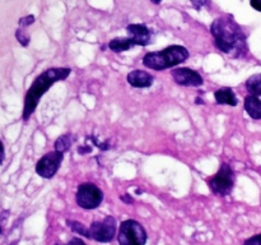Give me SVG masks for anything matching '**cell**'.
<instances>
[{"mask_svg": "<svg viewBox=\"0 0 261 245\" xmlns=\"http://www.w3.org/2000/svg\"><path fill=\"white\" fill-rule=\"evenodd\" d=\"M134 46V42L129 36L127 37H115L109 42V48L114 53H124V51L130 50Z\"/></svg>", "mask_w": 261, "mask_h": 245, "instance_id": "obj_14", "label": "cell"}, {"mask_svg": "<svg viewBox=\"0 0 261 245\" xmlns=\"http://www.w3.org/2000/svg\"><path fill=\"white\" fill-rule=\"evenodd\" d=\"M176 84L182 87H200L204 84V78L199 71L190 68H175L171 71Z\"/></svg>", "mask_w": 261, "mask_h": 245, "instance_id": "obj_9", "label": "cell"}, {"mask_svg": "<svg viewBox=\"0 0 261 245\" xmlns=\"http://www.w3.org/2000/svg\"><path fill=\"white\" fill-rule=\"evenodd\" d=\"M55 245H63V244H59V242H58V244H55Z\"/></svg>", "mask_w": 261, "mask_h": 245, "instance_id": "obj_30", "label": "cell"}, {"mask_svg": "<svg viewBox=\"0 0 261 245\" xmlns=\"http://www.w3.org/2000/svg\"><path fill=\"white\" fill-rule=\"evenodd\" d=\"M117 240L120 245H145L147 232L138 221L126 219L120 225Z\"/></svg>", "mask_w": 261, "mask_h": 245, "instance_id": "obj_5", "label": "cell"}, {"mask_svg": "<svg viewBox=\"0 0 261 245\" xmlns=\"http://www.w3.org/2000/svg\"><path fill=\"white\" fill-rule=\"evenodd\" d=\"M75 201L83 209H94L103 201V191L92 183H83L78 186Z\"/></svg>", "mask_w": 261, "mask_h": 245, "instance_id": "obj_6", "label": "cell"}, {"mask_svg": "<svg viewBox=\"0 0 261 245\" xmlns=\"http://www.w3.org/2000/svg\"><path fill=\"white\" fill-rule=\"evenodd\" d=\"M68 245H87V244L83 241V240L79 239V237H73V239L68 242Z\"/></svg>", "mask_w": 261, "mask_h": 245, "instance_id": "obj_25", "label": "cell"}, {"mask_svg": "<svg viewBox=\"0 0 261 245\" xmlns=\"http://www.w3.org/2000/svg\"><path fill=\"white\" fill-rule=\"evenodd\" d=\"M244 245H261V234L255 235V236L247 239L246 241L244 242Z\"/></svg>", "mask_w": 261, "mask_h": 245, "instance_id": "obj_21", "label": "cell"}, {"mask_svg": "<svg viewBox=\"0 0 261 245\" xmlns=\"http://www.w3.org/2000/svg\"><path fill=\"white\" fill-rule=\"evenodd\" d=\"M126 81L134 88H149L154 82V77L142 69H135L127 74Z\"/></svg>", "mask_w": 261, "mask_h": 245, "instance_id": "obj_11", "label": "cell"}, {"mask_svg": "<svg viewBox=\"0 0 261 245\" xmlns=\"http://www.w3.org/2000/svg\"><path fill=\"white\" fill-rule=\"evenodd\" d=\"M92 147L89 145H79L78 147V153L79 155H86V153H91Z\"/></svg>", "mask_w": 261, "mask_h": 245, "instance_id": "obj_22", "label": "cell"}, {"mask_svg": "<svg viewBox=\"0 0 261 245\" xmlns=\"http://www.w3.org/2000/svg\"><path fill=\"white\" fill-rule=\"evenodd\" d=\"M66 224H68V226L70 227L74 232H76V234H79V235H83V236L91 239V236H89V229H87V227L84 226L82 222L73 221V219H68V221H66Z\"/></svg>", "mask_w": 261, "mask_h": 245, "instance_id": "obj_17", "label": "cell"}, {"mask_svg": "<svg viewBox=\"0 0 261 245\" xmlns=\"http://www.w3.org/2000/svg\"><path fill=\"white\" fill-rule=\"evenodd\" d=\"M75 135H73L71 133H65V134H61L60 137L55 140L54 147H55V151H58V152L65 153L70 150L71 145H73V143L75 142Z\"/></svg>", "mask_w": 261, "mask_h": 245, "instance_id": "obj_15", "label": "cell"}, {"mask_svg": "<svg viewBox=\"0 0 261 245\" xmlns=\"http://www.w3.org/2000/svg\"><path fill=\"white\" fill-rule=\"evenodd\" d=\"M35 20H36L35 15H27V17L20 18V19H19V27L27 28L28 26L33 24V23H35Z\"/></svg>", "mask_w": 261, "mask_h": 245, "instance_id": "obj_19", "label": "cell"}, {"mask_svg": "<svg viewBox=\"0 0 261 245\" xmlns=\"http://www.w3.org/2000/svg\"><path fill=\"white\" fill-rule=\"evenodd\" d=\"M126 32L135 46H148L152 42V31L142 23H133L126 27Z\"/></svg>", "mask_w": 261, "mask_h": 245, "instance_id": "obj_10", "label": "cell"}, {"mask_svg": "<svg viewBox=\"0 0 261 245\" xmlns=\"http://www.w3.org/2000/svg\"><path fill=\"white\" fill-rule=\"evenodd\" d=\"M190 3H191V5L194 7V9L200 10L201 8L208 7L209 3H211V0H190Z\"/></svg>", "mask_w": 261, "mask_h": 245, "instance_id": "obj_20", "label": "cell"}, {"mask_svg": "<svg viewBox=\"0 0 261 245\" xmlns=\"http://www.w3.org/2000/svg\"><path fill=\"white\" fill-rule=\"evenodd\" d=\"M4 158H5V150H4V144H3L2 139H0V165L4 162Z\"/></svg>", "mask_w": 261, "mask_h": 245, "instance_id": "obj_26", "label": "cell"}, {"mask_svg": "<svg viewBox=\"0 0 261 245\" xmlns=\"http://www.w3.org/2000/svg\"><path fill=\"white\" fill-rule=\"evenodd\" d=\"M250 4L257 12H261V0H250Z\"/></svg>", "mask_w": 261, "mask_h": 245, "instance_id": "obj_24", "label": "cell"}, {"mask_svg": "<svg viewBox=\"0 0 261 245\" xmlns=\"http://www.w3.org/2000/svg\"><path fill=\"white\" fill-rule=\"evenodd\" d=\"M15 37H17L18 42H19L22 46H24V47H27V46L30 45L31 37L28 36V33L25 32V28H22V27L18 28V30L15 31Z\"/></svg>", "mask_w": 261, "mask_h": 245, "instance_id": "obj_18", "label": "cell"}, {"mask_svg": "<svg viewBox=\"0 0 261 245\" xmlns=\"http://www.w3.org/2000/svg\"><path fill=\"white\" fill-rule=\"evenodd\" d=\"M214 99L217 104L219 105H228V106H237L239 105V99L231 87H221L214 92Z\"/></svg>", "mask_w": 261, "mask_h": 245, "instance_id": "obj_12", "label": "cell"}, {"mask_svg": "<svg viewBox=\"0 0 261 245\" xmlns=\"http://www.w3.org/2000/svg\"><path fill=\"white\" fill-rule=\"evenodd\" d=\"M116 235V219L112 216L105 217L102 221H94L89 226V236L98 242H110Z\"/></svg>", "mask_w": 261, "mask_h": 245, "instance_id": "obj_8", "label": "cell"}, {"mask_svg": "<svg viewBox=\"0 0 261 245\" xmlns=\"http://www.w3.org/2000/svg\"><path fill=\"white\" fill-rule=\"evenodd\" d=\"M190 56L189 50L181 45H171L163 50L145 54L143 58V65L152 70H165L175 68L186 61Z\"/></svg>", "mask_w": 261, "mask_h": 245, "instance_id": "obj_3", "label": "cell"}, {"mask_svg": "<svg viewBox=\"0 0 261 245\" xmlns=\"http://www.w3.org/2000/svg\"><path fill=\"white\" fill-rule=\"evenodd\" d=\"M211 33L214 45L221 53L233 59L245 58L249 51L246 33L241 26L229 14H224L213 20Z\"/></svg>", "mask_w": 261, "mask_h": 245, "instance_id": "obj_1", "label": "cell"}, {"mask_svg": "<svg viewBox=\"0 0 261 245\" xmlns=\"http://www.w3.org/2000/svg\"><path fill=\"white\" fill-rule=\"evenodd\" d=\"M150 2H152L153 4H160V3L162 2V0H150Z\"/></svg>", "mask_w": 261, "mask_h": 245, "instance_id": "obj_28", "label": "cell"}, {"mask_svg": "<svg viewBox=\"0 0 261 245\" xmlns=\"http://www.w3.org/2000/svg\"><path fill=\"white\" fill-rule=\"evenodd\" d=\"M2 231H3V229H2V226H0V235H2Z\"/></svg>", "mask_w": 261, "mask_h": 245, "instance_id": "obj_29", "label": "cell"}, {"mask_svg": "<svg viewBox=\"0 0 261 245\" xmlns=\"http://www.w3.org/2000/svg\"><path fill=\"white\" fill-rule=\"evenodd\" d=\"M195 104L196 105H204V104H205V101H204L201 97L198 96V97H195Z\"/></svg>", "mask_w": 261, "mask_h": 245, "instance_id": "obj_27", "label": "cell"}, {"mask_svg": "<svg viewBox=\"0 0 261 245\" xmlns=\"http://www.w3.org/2000/svg\"><path fill=\"white\" fill-rule=\"evenodd\" d=\"M246 89L250 92V94H255V96H261V74H254L250 77L245 83Z\"/></svg>", "mask_w": 261, "mask_h": 245, "instance_id": "obj_16", "label": "cell"}, {"mask_svg": "<svg viewBox=\"0 0 261 245\" xmlns=\"http://www.w3.org/2000/svg\"><path fill=\"white\" fill-rule=\"evenodd\" d=\"M120 199H121L122 202H125L126 204H132L133 202H134V199H133V197L130 195V194H122V195H120Z\"/></svg>", "mask_w": 261, "mask_h": 245, "instance_id": "obj_23", "label": "cell"}, {"mask_svg": "<svg viewBox=\"0 0 261 245\" xmlns=\"http://www.w3.org/2000/svg\"><path fill=\"white\" fill-rule=\"evenodd\" d=\"M245 110L254 120H261V100L255 94H249L245 99Z\"/></svg>", "mask_w": 261, "mask_h": 245, "instance_id": "obj_13", "label": "cell"}, {"mask_svg": "<svg viewBox=\"0 0 261 245\" xmlns=\"http://www.w3.org/2000/svg\"><path fill=\"white\" fill-rule=\"evenodd\" d=\"M71 73L70 68H50L43 70L37 78L33 81L31 87L28 88L24 97V106H23L22 119L28 121L43 94L47 92L48 88L54 86L56 82L65 81Z\"/></svg>", "mask_w": 261, "mask_h": 245, "instance_id": "obj_2", "label": "cell"}, {"mask_svg": "<svg viewBox=\"0 0 261 245\" xmlns=\"http://www.w3.org/2000/svg\"><path fill=\"white\" fill-rule=\"evenodd\" d=\"M64 160V153L51 151L45 153L36 163V174L43 179H51L55 176Z\"/></svg>", "mask_w": 261, "mask_h": 245, "instance_id": "obj_7", "label": "cell"}, {"mask_svg": "<svg viewBox=\"0 0 261 245\" xmlns=\"http://www.w3.org/2000/svg\"><path fill=\"white\" fill-rule=\"evenodd\" d=\"M234 171L229 166V163L222 162L221 167L217 171L214 176L208 179L209 189L213 191V194L219 197H226L231 194L232 189L234 186Z\"/></svg>", "mask_w": 261, "mask_h": 245, "instance_id": "obj_4", "label": "cell"}]
</instances>
